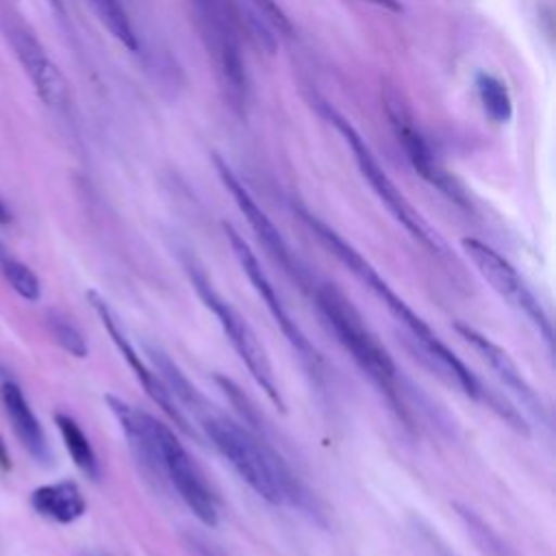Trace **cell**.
<instances>
[{"label": "cell", "instance_id": "cell-18", "mask_svg": "<svg viewBox=\"0 0 556 556\" xmlns=\"http://www.w3.org/2000/svg\"><path fill=\"white\" fill-rule=\"evenodd\" d=\"M54 424L59 428V434H61V439L65 443V450L72 456L74 465L89 480H98L100 478V460L96 456V450H93L89 437L80 428V424L72 415H67V413H56L54 415Z\"/></svg>", "mask_w": 556, "mask_h": 556}, {"label": "cell", "instance_id": "cell-15", "mask_svg": "<svg viewBox=\"0 0 556 556\" xmlns=\"http://www.w3.org/2000/svg\"><path fill=\"white\" fill-rule=\"evenodd\" d=\"M454 330L482 356V361L497 374V378L508 387V391H513L528 406V410H532L539 417H545V406L539 393L532 389V384L526 380V376L504 348H500L495 341H491L469 324L456 321Z\"/></svg>", "mask_w": 556, "mask_h": 556}, {"label": "cell", "instance_id": "cell-25", "mask_svg": "<svg viewBox=\"0 0 556 556\" xmlns=\"http://www.w3.org/2000/svg\"><path fill=\"white\" fill-rule=\"evenodd\" d=\"M11 222V211H9V206L0 200V224H9Z\"/></svg>", "mask_w": 556, "mask_h": 556}, {"label": "cell", "instance_id": "cell-19", "mask_svg": "<svg viewBox=\"0 0 556 556\" xmlns=\"http://www.w3.org/2000/svg\"><path fill=\"white\" fill-rule=\"evenodd\" d=\"M102 26L130 52L139 50V37L122 0H87Z\"/></svg>", "mask_w": 556, "mask_h": 556}, {"label": "cell", "instance_id": "cell-13", "mask_svg": "<svg viewBox=\"0 0 556 556\" xmlns=\"http://www.w3.org/2000/svg\"><path fill=\"white\" fill-rule=\"evenodd\" d=\"M11 43L39 100L50 109H63L70 100L67 80L39 39L24 28H15L11 30Z\"/></svg>", "mask_w": 556, "mask_h": 556}, {"label": "cell", "instance_id": "cell-16", "mask_svg": "<svg viewBox=\"0 0 556 556\" xmlns=\"http://www.w3.org/2000/svg\"><path fill=\"white\" fill-rule=\"evenodd\" d=\"M2 404H4V413L13 426L15 437L20 439V443L26 447V452L37 460V463H48L50 460V447L43 434V428L37 419V415L33 413L24 391L20 389V384H15L13 380H4L2 389Z\"/></svg>", "mask_w": 556, "mask_h": 556}, {"label": "cell", "instance_id": "cell-11", "mask_svg": "<svg viewBox=\"0 0 556 556\" xmlns=\"http://www.w3.org/2000/svg\"><path fill=\"white\" fill-rule=\"evenodd\" d=\"M87 300H89L91 308L96 311V315L100 317V321H102L104 330L109 332L111 341L115 343V348L119 350V354H122L124 361L128 363L130 371L135 374V378L139 380V384H141L143 391L148 393V397H150L180 430H185V432L191 434L193 430L189 428L187 415L182 413V408L178 406V402L174 400V395L169 393V389L165 387V382L161 380V376L154 371V367H150V365L139 356V352L135 350V345H132L130 339L126 337V332H124V328H122V321L117 319V315L113 313V308L109 306V302H106L100 293H96V291H87Z\"/></svg>", "mask_w": 556, "mask_h": 556}, {"label": "cell", "instance_id": "cell-20", "mask_svg": "<svg viewBox=\"0 0 556 556\" xmlns=\"http://www.w3.org/2000/svg\"><path fill=\"white\" fill-rule=\"evenodd\" d=\"M0 271L20 298L28 302H37L41 298V282L37 274L2 245H0Z\"/></svg>", "mask_w": 556, "mask_h": 556}, {"label": "cell", "instance_id": "cell-2", "mask_svg": "<svg viewBox=\"0 0 556 556\" xmlns=\"http://www.w3.org/2000/svg\"><path fill=\"white\" fill-rule=\"evenodd\" d=\"M193 417H198L213 447L261 500L276 506H304L302 484L271 443L208 404L200 406Z\"/></svg>", "mask_w": 556, "mask_h": 556}, {"label": "cell", "instance_id": "cell-21", "mask_svg": "<svg viewBox=\"0 0 556 556\" xmlns=\"http://www.w3.org/2000/svg\"><path fill=\"white\" fill-rule=\"evenodd\" d=\"M476 87H478V96H480V102H482L486 115L497 124L508 122L513 115V100H510L506 85L500 78H495L493 74L480 72L476 76Z\"/></svg>", "mask_w": 556, "mask_h": 556}, {"label": "cell", "instance_id": "cell-10", "mask_svg": "<svg viewBox=\"0 0 556 556\" xmlns=\"http://www.w3.org/2000/svg\"><path fill=\"white\" fill-rule=\"evenodd\" d=\"M213 165L219 174V180L224 182V187L228 189V193L232 195L235 204L239 206V211L243 213V217L248 219L250 228L254 230V235L258 237V241L263 243V248L267 250V254L302 287H311L308 285V276L306 269L302 267V263L298 261V256L293 254V250L289 248V243L285 241V237L280 235V230L274 226V222L267 217V213L258 206V202L252 198V193L243 187V182L237 178V174L228 167V163L224 159H219V154H213Z\"/></svg>", "mask_w": 556, "mask_h": 556}, {"label": "cell", "instance_id": "cell-17", "mask_svg": "<svg viewBox=\"0 0 556 556\" xmlns=\"http://www.w3.org/2000/svg\"><path fill=\"white\" fill-rule=\"evenodd\" d=\"M33 510L52 523H74L87 510L85 495L74 480H56L41 484L30 493Z\"/></svg>", "mask_w": 556, "mask_h": 556}, {"label": "cell", "instance_id": "cell-9", "mask_svg": "<svg viewBox=\"0 0 556 556\" xmlns=\"http://www.w3.org/2000/svg\"><path fill=\"white\" fill-rule=\"evenodd\" d=\"M159 467L161 478H165L178 497L187 504V508L200 519L204 526H217V500L204 482L200 469L176 439L174 430L161 421L159 426Z\"/></svg>", "mask_w": 556, "mask_h": 556}, {"label": "cell", "instance_id": "cell-6", "mask_svg": "<svg viewBox=\"0 0 556 556\" xmlns=\"http://www.w3.org/2000/svg\"><path fill=\"white\" fill-rule=\"evenodd\" d=\"M326 115L330 124L339 130L343 141L350 146L354 161L363 174V178L369 182L374 193L380 198V202L389 208V213L421 243L426 245L432 254H445V243L437 235V230L413 208V204L404 198V193L395 187V182L389 178V174L382 169L378 159L374 156L371 148L367 141L358 135V130L334 109H326Z\"/></svg>", "mask_w": 556, "mask_h": 556}, {"label": "cell", "instance_id": "cell-3", "mask_svg": "<svg viewBox=\"0 0 556 556\" xmlns=\"http://www.w3.org/2000/svg\"><path fill=\"white\" fill-rule=\"evenodd\" d=\"M319 315L337 337V341L348 350L358 369L369 378V382L387 397L393 410L406 419V408L402 402V389L397 380V367L391 354L382 348L369 326L363 321L361 313L354 308L350 298L330 282L315 287L313 291Z\"/></svg>", "mask_w": 556, "mask_h": 556}, {"label": "cell", "instance_id": "cell-8", "mask_svg": "<svg viewBox=\"0 0 556 556\" xmlns=\"http://www.w3.org/2000/svg\"><path fill=\"white\" fill-rule=\"evenodd\" d=\"M224 232H226V239L241 265V269L245 271L248 280L252 282L254 291L261 295V300L265 302L269 315L274 317L276 326L280 328V332L285 334V339L289 341V345L295 350V354L300 356V361L304 363V367L308 371H313L315 376H319V369H321V356L319 352L315 350V345L306 339V334L302 332V328L298 326V321L291 317L289 308L285 306L282 298L278 295L276 287L271 285L269 276L263 271L261 267V261L256 258L254 250L250 248V243L230 226V224H224Z\"/></svg>", "mask_w": 556, "mask_h": 556}, {"label": "cell", "instance_id": "cell-22", "mask_svg": "<svg viewBox=\"0 0 556 556\" xmlns=\"http://www.w3.org/2000/svg\"><path fill=\"white\" fill-rule=\"evenodd\" d=\"M48 328L54 337V341L65 350L70 352L72 356L76 358H85L87 356V341L83 337V332L63 315L59 313H50L48 317Z\"/></svg>", "mask_w": 556, "mask_h": 556}, {"label": "cell", "instance_id": "cell-12", "mask_svg": "<svg viewBox=\"0 0 556 556\" xmlns=\"http://www.w3.org/2000/svg\"><path fill=\"white\" fill-rule=\"evenodd\" d=\"M384 109L391 122V128L400 141V146L406 152V159L410 161L413 169L428 180L432 187H437L439 191H443L445 195H450L452 200L460 202V189L454 182V178L441 167V163L434 159L426 137L421 135L419 126L415 124V117L410 113V109L400 100V96L389 93L384 100Z\"/></svg>", "mask_w": 556, "mask_h": 556}, {"label": "cell", "instance_id": "cell-4", "mask_svg": "<svg viewBox=\"0 0 556 556\" xmlns=\"http://www.w3.org/2000/svg\"><path fill=\"white\" fill-rule=\"evenodd\" d=\"M228 106L243 115L248 104V74L230 0H187Z\"/></svg>", "mask_w": 556, "mask_h": 556}, {"label": "cell", "instance_id": "cell-1", "mask_svg": "<svg viewBox=\"0 0 556 556\" xmlns=\"http://www.w3.org/2000/svg\"><path fill=\"white\" fill-rule=\"evenodd\" d=\"M300 217L311 228V232L317 237V241L334 256L339 258L391 313V317L406 330L410 343L419 352V358L447 384L456 387L463 395L486 404L491 410H495L510 428H515L521 434H528V424L523 415L515 406H510L504 397L489 391L480 378L432 332V328L389 287V282L374 269V265L352 245L348 243L337 230H332L328 224H324L319 217L311 215L308 211H300Z\"/></svg>", "mask_w": 556, "mask_h": 556}, {"label": "cell", "instance_id": "cell-14", "mask_svg": "<svg viewBox=\"0 0 556 556\" xmlns=\"http://www.w3.org/2000/svg\"><path fill=\"white\" fill-rule=\"evenodd\" d=\"M104 402H106L109 410L113 413V417L117 419L139 467L146 473H150L152 478H161V467H159V426H161V421L117 395L109 393V395H104Z\"/></svg>", "mask_w": 556, "mask_h": 556}, {"label": "cell", "instance_id": "cell-24", "mask_svg": "<svg viewBox=\"0 0 556 556\" xmlns=\"http://www.w3.org/2000/svg\"><path fill=\"white\" fill-rule=\"evenodd\" d=\"M369 4H376L380 9H387V11H393V13H400L402 11V2L400 0H365Z\"/></svg>", "mask_w": 556, "mask_h": 556}, {"label": "cell", "instance_id": "cell-5", "mask_svg": "<svg viewBox=\"0 0 556 556\" xmlns=\"http://www.w3.org/2000/svg\"><path fill=\"white\" fill-rule=\"evenodd\" d=\"M185 269L191 278V285H193L195 293L200 295L204 306L217 317L224 334L228 337V341H230L232 350L237 352V356L241 358V363L248 367L254 382L261 387V391L267 395V400L280 413H285L287 410L285 397L278 389V382H276L271 363L267 358V352L261 345L254 330L250 328V324L245 321V317L228 300H224L219 295V291L213 287V282H211V278H208V274L204 271L202 265H198L193 258H187Z\"/></svg>", "mask_w": 556, "mask_h": 556}, {"label": "cell", "instance_id": "cell-7", "mask_svg": "<svg viewBox=\"0 0 556 556\" xmlns=\"http://www.w3.org/2000/svg\"><path fill=\"white\" fill-rule=\"evenodd\" d=\"M460 245H463V252L467 254V258L478 269V274L493 287V291L502 300H506L508 306L519 311L539 330L543 341L552 348V343H554L552 321H549L543 304L530 289V285L523 280V276L497 250H493L491 245H486L480 239L465 237L460 241Z\"/></svg>", "mask_w": 556, "mask_h": 556}, {"label": "cell", "instance_id": "cell-23", "mask_svg": "<svg viewBox=\"0 0 556 556\" xmlns=\"http://www.w3.org/2000/svg\"><path fill=\"white\" fill-rule=\"evenodd\" d=\"M248 4L254 13V20L267 26L271 33L291 35V22L278 0H248Z\"/></svg>", "mask_w": 556, "mask_h": 556}]
</instances>
